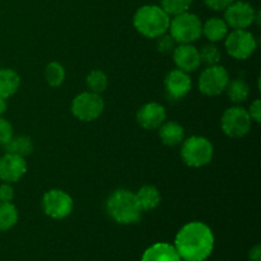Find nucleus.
Listing matches in <instances>:
<instances>
[{
  "label": "nucleus",
  "instance_id": "473e14b6",
  "mask_svg": "<svg viewBox=\"0 0 261 261\" xmlns=\"http://www.w3.org/2000/svg\"><path fill=\"white\" fill-rule=\"evenodd\" d=\"M250 260L251 261H261V247L260 245H255L251 250H250Z\"/></svg>",
  "mask_w": 261,
  "mask_h": 261
},
{
  "label": "nucleus",
  "instance_id": "f3484780",
  "mask_svg": "<svg viewBox=\"0 0 261 261\" xmlns=\"http://www.w3.org/2000/svg\"><path fill=\"white\" fill-rule=\"evenodd\" d=\"M160 139L167 147H177L185 139L182 125L176 121H165L160 127Z\"/></svg>",
  "mask_w": 261,
  "mask_h": 261
},
{
  "label": "nucleus",
  "instance_id": "9d476101",
  "mask_svg": "<svg viewBox=\"0 0 261 261\" xmlns=\"http://www.w3.org/2000/svg\"><path fill=\"white\" fill-rule=\"evenodd\" d=\"M43 213L53 219H64L73 212L74 203L71 196L60 189H53L43 194L42 201Z\"/></svg>",
  "mask_w": 261,
  "mask_h": 261
},
{
  "label": "nucleus",
  "instance_id": "4be33fe9",
  "mask_svg": "<svg viewBox=\"0 0 261 261\" xmlns=\"http://www.w3.org/2000/svg\"><path fill=\"white\" fill-rule=\"evenodd\" d=\"M4 149L7 153H13V154L20 155V157H27L32 154L33 152V142L30 137L25 135H13L12 139L4 145Z\"/></svg>",
  "mask_w": 261,
  "mask_h": 261
},
{
  "label": "nucleus",
  "instance_id": "a211bd4d",
  "mask_svg": "<svg viewBox=\"0 0 261 261\" xmlns=\"http://www.w3.org/2000/svg\"><path fill=\"white\" fill-rule=\"evenodd\" d=\"M20 87V76L10 68L0 69V97L8 99L14 96Z\"/></svg>",
  "mask_w": 261,
  "mask_h": 261
},
{
  "label": "nucleus",
  "instance_id": "6ab92c4d",
  "mask_svg": "<svg viewBox=\"0 0 261 261\" xmlns=\"http://www.w3.org/2000/svg\"><path fill=\"white\" fill-rule=\"evenodd\" d=\"M228 28L229 27L227 25L226 20L218 17H213L209 18L203 24L201 35L205 36L212 43L219 42V41L224 40L226 36L228 35Z\"/></svg>",
  "mask_w": 261,
  "mask_h": 261
},
{
  "label": "nucleus",
  "instance_id": "ddd939ff",
  "mask_svg": "<svg viewBox=\"0 0 261 261\" xmlns=\"http://www.w3.org/2000/svg\"><path fill=\"white\" fill-rule=\"evenodd\" d=\"M193 87L190 75L180 69H173L168 71L165 78V89L171 99H182L189 94Z\"/></svg>",
  "mask_w": 261,
  "mask_h": 261
},
{
  "label": "nucleus",
  "instance_id": "0eeeda50",
  "mask_svg": "<svg viewBox=\"0 0 261 261\" xmlns=\"http://www.w3.org/2000/svg\"><path fill=\"white\" fill-rule=\"evenodd\" d=\"M71 114L83 122H92L98 119L105 110V101L101 94L83 92L74 97L71 102Z\"/></svg>",
  "mask_w": 261,
  "mask_h": 261
},
{
  "label": "nucleus",
  "instance_id": "20e7f679",
  "mask_svg": "<svg viewBox=\"0 0 261 261\" xmlns=\"http://www.w3.org/2000/svg\"><path fill=\"white\" fill-rule=\"evenodd\" d=\"M181 144V158L189 167H204L213 160L214 147L205 137L193 135L188 139H184Z\"/></svg>",
  "mask_w": 261,
  "mask_h": 261
},
{
  "label": "nucleus",
  "instance_id": "cd10ccee",
  "mask_svg": "<svg viewBox=\"0 0 261 261\" xmlns=\"http://www.w3.org/2000/svg\"><path fill=\"white\" fill-rule=\"evenodd\" d=\"M176 41L171 37L170 33H165V35L160 36L157 41V50L160 51L163 55H168V54H172L173 50L176 47Z\"/></svg>",
  "mask_w": 261,
  "mask_h": 261
},
{
  "label": "nucleus",
  "instance_id": "5701e85b",
  "mask_svg": "<svg viewBox=\"0 0 261 261\" xmlns=\"http://www.w3.org/2000/svg\"><path fill=\"white\" fill-rule=\"evenodd\" d=\"M19 219L17 208L13 203H0V232H7L17 224Z\"/></svg>",
  "mask_w": 261,
  "mask_h": 261
},
{
  "label": "nucleus",
  "instance_id": "2eb2a0df",
  "mask_svg": "<svg viewBox=\"0 0 261 261\" xmlns=\"http://www.w3.org/2000/svg\"><path fill=\"white\" fill-rule=\"evenodd\" d=\"M176 68L186 73H193L200 66L199 50L193 43H178L172 53Z\"/></svg>",
  "mask_w": 261,
  "mask_h": 261
},
{
  "label": "nucleus",
  "instance_id": "9b49d317",
  "mask_svg": "<svg viewBox=\"0 0 261 261\" xmlns=\"http://www.w3.org/2000/svg\"><path fill=\"white\" fill-rule=\"evenodd\" d=\"M257 12L246 2H233L224 9V20L233 30H247L256 20Z\"/></svg>",
  "mask_w": 261,
  "mask_h": 261
},
{
  "label": "nucleus",
  "instance_id": "dca6fc26",
  "mask_svg": "<svg viewBox=\"0 0 261 261\" xmlns=\"http://www.w3.org/2000/svg\"><path fill=\"white\" fill-rule=\"evenodd\" d=\"M140 261H182L173 245L157 242L148 247Z\"/></svg>",
  "mask_w": 261,
  "mask_h": 261
},
{
  "label": "nucleus",
  "instance_id": "f257e3e1",
  "mask_svg": "<svg viewBox=\"0 0 261 261\" xmlns=\"http://www.w3.org/2000/svg\"><path fill=\"white\" fill-rule=\"evenodd\" d=\"M173 246L182 261H205L214 249L213 231L203 222H190L177 232Z\"/></svg>",
  "mask_w": 261,
  "mask_h": 261
},
{
  "label": "nucleus",
  "instance_id": "c756f323",
  "mask_svg": "<svg viewBox=\"0 0 261 261\" xmlns=\"http://www.w3.org/2000/svg\"><path fill=\"white\" fill-rule=\"evenodd\" d=\"M14 196L15 193L12 184L3 182L0 185V203H12Z\"/></svg>",
  "mask_w": 261,
  "mask_h": 261
},
{
  "label": "nucleus",
  "instance_id": "b1692460",
  "mask_svg": "<svg viewBox=\"0 0 261 261\" xmlns=\"http://www.w3.org/2000/svg\"><path fill=\"white\" fill-rule=\"evenodd\" d=\"M66 78L65 68L58 61H51L45 69V79L47 84L53 88H58L64 83Z\"/></svg>",
  "mask_w": 261,
  "mask_h": 261
},
{
  "label": "nucleus",
  "instance_id": "6e6552de",
  "mask_svg": "<svg viewBox=\"0 0 261 261\" xmlns=\"http://www.w3.org/2000/svg\"><path fill=\"white\" fill-rule=\"evenodd\" d=\"M229 82V74L224 66L212 65L206 66L199 75V91L209 97H216L226 91Z\"/></svg>",
  "mask_w": 261,
  "mask_h": 261
},
{
  "label": "nucleus",
  "instance_id": "7ed1b4c3",
  "mask_svg": "<svg viewBox=\"0 0 261 261\" xmlns=\"http://www.w3.org/2000/svg\"><path fill=\"white\" fill-rule=\"evenodd\" d=\"M170 15L160 5H143L135 12L133 23L138 32L147 38H158L168 32Z\"/></svg>",
  "mask_w": 261,
  "mask_h": 261
},
{
  "label": "nucleus",
  "instance_id": "39448f33",
  "mask_svg": "<svg viewBox=\"0 0 261 261\" xmlns=\"http://www.w3.org/2000/svg\"><path fill=\"white\" fill-rule=\"evenodd\" d=\"M203 23L200 18L194 13L184 12L181 14L173 15L170 20V35L176 43H193L198 41L201 36Z\"/></svg>",
  "mask_w": 261,
  "mask_h": 261
},
{
  "label": "nucleus",
  "instance_id": "bb28decb",
  "mask_svg": "<svg viewBox=\"0 0 261 261\" xmlns=\"http://www.w3.org/2000/svg\"><path fill=\"white\" fill-rule=\"evenodd\" d=\"M194 0H161V7L168 15H177L190 9Z\"/></svg>",
  "mask_w": 261,
  "mask_h": 261
},
{
  "label": "nucleus",
  "instance_id": "72a5a7b5",
  "mask_svg": "<svg viewBox=\"0 0 261 261\" xmlns=\"http://www.w3.org/2000/svg\"><path fill=\"white\" fill-rule=\"evenodd\" d=\"M7 110H8L7 99L3 98V97H0V117H2L5 112H7Z\"/></svg>",
  "mask_w": 261,
  "mask_h": 261
},
{
  "label": "nucleus",
  "instance_id": "7c9ffc66",
  "mask_svg": "<svg viewBox=\"0 0 261 261\" xmlns=\"http://www.w3.org/2000/svg\"><path fill=\"white\" fill-rule=\"evenodd\" d=\"M236 0H204L205 5L211 9L216 10V12H221V10H224L226 8H228L229 5L232 4Z\"/></svg>",
  "mask_w": 261,
  "mask_h": 261
},
{
  "label": "nucleus",
  "instance_id": "412c9836",
  "mask_svg": "<svg viewBox=\"0 0 261 261\" xmlns=\"http://www.w3.org/2000/svg\"><path fill=\"white\" fill-rule=\"evenodd\" d=\"M224 92H227L228 98L236 105L242 103V102H246L250 97L249 84L241 78H236L233 79V81L229 79L228 86H227L226 91Z\"/></svg>",
  "mask_w": 261,
  "mask_h": 261
},
{
  "label": "nucleus",
  "instance_id": "f03ea898",
  "mask_svg": "<svg viewBox=\"0 0 261 261\" xmlns=\"http://www.w3.org/2000/svg\"><path fill=\"white\" fill-rule=\"evenodd\" d=\"M109 216L119 224H135L144 212L140 208L134 193L126 189L115 190L106 201Z\"/></svg>",
  "mask_w": 261,
  "mask_h": 261
},
{
  "label": "nucleus",
  "instance_id": "423d86ee",
  "mask_svg": "<svg viewBox=\"0 0 261 261\" xmlns=\"http://www.w3.org/2000/svg\"><path fill=\"white\" fill-rule=\"evenodd\" d=\"M252 126V120L246 109L233 106L227 109L221 117V129L232 139L246 137Z\"/></svg>",
  "mask_w": 261,
  "mask_h": 261
},
{
  "label": "nucleus",
  "instance_id": "f8f14e48",
  "mask_svg": "<svg viewBox=\"0 0 261 261\" xmlns=\"http://www.w3.org/2000/svg\"><path fill=\"white\" fill-rule=\"evenodd\" d=\"M27 172V162L24 157L5 152L0 157V180L3 182H18Z\"/></svg>",
  "mask_w": 261,
  "mask_h": 261
},
{
  "label": "nucleus",
  "instance_id": "4468645a",
  "mask_svg": "<svg viewBox=\"0 0 261 261\" xmlns=\"http://www.w3.org/2000/svg\"><path fill=\"white\" fill-rule=\"evenodd\" d=\"M167 119L166 109L158 102H149L145 103L138 110L137 121L143 129L155 130L163 124Z\"/></svg>",
  "mask_w": 261,
  "mask_h": 261
},
{
  "label": "nucleus",
  "instance_id": "393cba45",
  "mask_svg": "<svg viewBox=\"0 0 261 261\" xmlns=\"http://www.w3.org/2000/svg\"><path fill=\"white\" fill-rule=\"evenodd\" d=\"M86 83L89 92L101 94L109 87V76L106 75L105 71L99 70V69H94V70L89 71V74L87 75Z\"/></svg>",
  "mask_w": 261,
  "mask_h": 261
},
{
  "label": "nucleus",
  "instance_id": "1a4fd4ad",
  "mask_svg": "<svg viewBox=\"0 0 261 261\" xmlns=\"http://www.w3.org/2000/svg\"><path fill=\"white\" fill-rule=\"evenodd\" d=\"M226 51L236 60H246L256 51L257 42L251 32L247 30H233L226 36Z\"/></svg>",
  "mask_w": 261,
  "mask_h": 261
},
{
  "label": "nucleus",
  "instance_id": "c85d7f7f",
  "mask_svg": "<svg viewBox=\"0 0 261 261\" xmlns=\"http://www.w3.org/2000/svg\"><path fill=\"white\" fill-rule=\"evenodd\" d=\"M14 133H13V126L7 119L0 117V145L4 147L8 142L13 138Z\"/></svg>",
  "mask_w": 261,
  "mask_h": 261
},
{
  "label": "nucleus",
  "instance_id": "aec40b11",
  "mask_svg": "<svg viewBox=\"0 0 261 261\" xmlns=\"http://www.w3.org/2000/svg\"><path fill=\"white\" fill-rule=\"evenodd\" d=\"M137 200L143 212H152L161 204V193L155 186L144 185L135 193Z\"/></svg>",
  "mask_w": 261,
  "mask_h": 261
},
{
  "label": "nucleus",
  "instance_id": "2f4dec72",
  "mask_svg": "<svg viewBox=\"0 0 261 261\" xmlns=\"http://www.w3.org/2000/svg\"><path fill=\"white\" fill-rule=\"evenodd\" d=\"M250 117H251L252 121L260 122L261 121V102L260 99H255L250 105V109L247 110Z\"/></svg>",
  "mask_w": 261,
  "mask_h": 261
},
{
  "label": "nucleus",
  "instance_id": "a878e982",
  "mask_svg": "<svg viewBox=\"0 0 261 261\" xmlns=\"http://www.w3.org/2000/svg\"><path fill=\"white\" fill-rule=\"evenodd\" d=\"M199 55H200V63H204L206 66L217 65V64H219L222 58V54L219 51L218 46H216L212 42L209 45L203 46L199 50Z\"/></svg>",
  "mask_w": 261,
  "mask_h": 261
}]
</instances>
